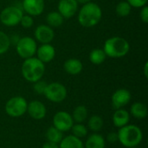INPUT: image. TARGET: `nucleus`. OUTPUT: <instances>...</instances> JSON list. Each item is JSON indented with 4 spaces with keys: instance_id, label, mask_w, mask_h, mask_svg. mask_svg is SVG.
Returning a JSON list of instances; mask_svg holds the SVG:
<instances>
[{
    "instance_id": "obj_1",
    "label": "nucleus",
    "mask_w": 148,
    "mask_h": 148,
    "mask_svg": "<svg viewBox=\"0 0 148 148\" xmlns=\"http://www.w3.org/2000/svg\"><path fill=\"white\" fill-rule=\"evenodd\" d=\"M102 11L101 7L92 2L85 3L79 11L78 21L85 28H91L98 24L101 19Z\"/></svg>"
},
{
    "instance_id": "obj_2",
    "label": "nucleus",
    "mask_w": 148,
    "mask_h": 148,
    "mask_svg": "<svg viewBox=\"0 0 148 148\" xmlns=\"http://www.w3.org/2000/svg\"><path fill=\"white\" fill-rule=\"evenodd\" d=\"M117 134L119 142L127 148L137 147L143 140V133L136 125L127 124L121 127Z\"/></svg>"
},
{
    "instance_id": "obj_3",
    "label": "nucleus",
    "mask_w": 148,
    "mask_h": 148,
    "mask_svg": "<svg viewBox=\"0 0 148 148\" xmlns=\"http://www.w3.org/2000/svg\"><path fill=\"white\" fill-rule=\"evenodd\" d=\"M45 72L44 63L37 57H30L25 59L22 65V75L29 82H36L41 80Z\"/></svg>"
},
{
    "instance_id": "obj_4",
    "label": "nucleus",
    "mask_w": 148,
    "mask_h": 148,
    "mask_svg": "<svg viewBox=\"0 0 148 148\" xmlns=\"http://www.w3.org/2000/svg\"><path fill=\"white\" fill-rule=\"evenodd\" d=\"M130 49L128 42L120 36H114L108 39L103 46L107 56L111 58H121L125 56Z\"/></svg>"
},
{
    "instance_id": "obj_5",
    "label": "nucleus",
    "mask_w": 148,
    "mask_h": 148,
    "mask_svg": "<svg viewBox=\"0 0 148 148\" xmlns=\"http://www.w3.org/2000/svg\"><path fill=\"white\" fill-rule=\"evenodd\" d=\"M28 102L22 96H15L10 98L5 104V113L12 118L23 116L27 112Z\"/></svg>"
},
{
    "instance_id": "obj_6",
    "label": "nucleus",
    "mask_w": 148,
    "mask_h": 148,
    "mask_svg": "<svg viewBox=\"0 0 148 148\" xmlns=\"http://www.w3.org/2000/svg\"><path fill=\"white\" fill-rule=\"evenodd\" d=\"M16 45V53L23 59L33 57L36 53V42L29 36H23L22 38H19Z\"/></svg>"
},
{
    "instance_id": "obj_7",
    "label": "nucleus",
    "mask_w": 148,
    "mask_h": 148,
    "mask_svg": "<svg viewBox=\"0 0 148 148\" xmlns=\"http://www.w3.org/2000/svg\"><path fill=\"white\" fill-rule=\"evenodd\" d=\"M67 94V88L64 85L59 82H52L47 85L43 95L51 102L60 103L66 99Z\"/></svg>"
},
{
    "instance_id": "obj_8",
    "label": "nucleus",
    "mask_w": 148,
    "mask_h": 148,
    "mask_svg": "<svg viewBox=\"0 0 148 148\" xmlns=\"http://www.w3.org/2000/svg\"><path fill=\"white\" fill-rule=\"evenodd\" d=\"M23 13V10L16 6H9L0 13V21L6 26H16L20 23Z\"/></svg>"
},
{
    "instance_id": "obj_9",
    "label": "nucleus",
    "mask_w": 148,
    "mask_h": 148,
    "mask_svg": "<svg viewBox=\"0 0 148 148\" xmlns=\"http://www.w3.org/2000/svg\"><path fill=\"white\" fill-rule=\"evenodd\" d=\"M74 124L72 115L68 112L59 111L53 117V127L62 133L71 130Z\"/></svg>"
},
{
    "instance_id": "obj_10",
    "label": "nucleus",
    "mask_w": 148,
    "mask_h": 148,
    "mask_svg": "<svg viewBox=\"0 0 148 148\" xmlns=\"http://www.w3.org/2000/svg\"><path fill=\"white\" fill-rule=\"evenodd\" d=\"M131 93L126 88L117 89L112 95V106L115 109L122 108L127 106L131 101Z\"/></svg>"
},
{
    "instance_id": "obj_11",
    "label": "nucleus",
    "mask_w": 148,
    "mask_h": 148,
    "mask_svg": "<svg viewBox=\"0 0 148 148\" xmlns=\"http://www.w3.org/2000/svg\"><path fill=\"white\" fill-rule=\"evenodd\" d=\"M27 112L32 119L38 121L43 119L46 116L47 109L42 102L35 100L28 103Z\"/></svg>"
},
{
    "instance_id": "obj_12",
    "label": "nucleus",
    "mask_w": 148,
    "mask_h": 148,
    "mask_svg": "<svg viewBox=\"0 0 148 148\" xmlns=\"http://www.w3.org/2000/svg\"><path fill=\"white\" fill-rule=\"evenodd\" d=\"M78 10V3L75 0H60L58 3V12L64 18L72 17Z\"/></svg>"
},
{
    "instance_id": "obj_13",
    "label": "nucleus",
    "mask_w": 148,
    "mask_h": 148,
    "mask_svg": "<svg viewBox=\"0 0 148 148\" xmlns=\"http://www.w3.org/2000/svg\"><path fill=\"white\" fill-rule=\"evenodd\" d=\"M54 36H55L54 30L49 25H44V24L39 25L35 30L36 39L42 44L49 43L54 39Z\"/></svg>"
},
{
    "instance_id": "obj_14",
    "label": "nucleus",
    "mask_w": 148,
    "mask_h": 148,
    "mask_svg": "<svg viewBox=\"0 0 148 148\" xmlns=\"http://www.w3.org/2000/svg\"><path fill=\"white\" fill-rule=\"evenodd\" d=\"M23 7L29 16H39L44 10V0H23Z\"/></svg>"
},
{
    "instance_id": "obj_15",
    "label": "nucleus",
    "mask_w": 148,
    "mask_h": 148,
    "mask_svg": "<svg viewBox=\"0 0 148 148\" xmlns=\"http://www.w3.org/2000/svg\"><path fill=\"white\" fill-rule=\"evenodd\" d=\"M36 53L37 58L43 63L51 62L56 56V49L49 43H45L40 46L36 49Z\"/></svg>"
},
{
    "instance_id": "obj_16",
    "label": "nucleus",
    "mask_w": 148,
    "mask_h": 148,
    "mask_svg": "<svg viewBox=\"0 0 148 148\" xmlns=\"http://www.w3.org/2000/svg\"><path fill=\"white\" fill-rule=\"evenodd\" d=\"M130 121V114L124 108H119L116 109L113 115V123L114 125L121 128L129 123Z\"/></svg>"
},
{
    "instance_id": "obj_17",
    "label": "nucleus",
    "mask_w": 148,
    "mask_h": 148,
    "mask_svg": "<svg viewBox=\"0 0 148 148\" xmlns=\"http://www.w3.org/2000/svg\"><path fill=\"white\" fill-rule=\"evenodd\" d=\"M63 68H64V70L68 74L72 75H76L82 72V70L83 69V65L80 60L71 58V59L67 60L64 62Z\"/></svg>"
},
{
    "instance_id": "obj_18",
    "label": "nucleus",
    "mask_w": 148,
    "mask_h": 148,
    "mask_svg": "<svg viewBox=\"0 0 148 148\" xmlns=\"http://www.w3.org/2000/svg\"><path fill=\"white\" fill-rule=\"evenodd\" d=\"M106 141L102 135L99 134H93L89 135L84 145L85 148H105Z\"/></svg>"
},
{
    "instance_id": "obj_19",
    "label": "nucleus",
    "mask_w": 148,
    "mask_h": 148,
    "mask_svg": "<svg viewBox=\"0 0 148 148\" xmlns=\"http://www.w3.org/2000/svg\"><path fill=\"white\" fill-rule=\"evenodd\" d=\"M60 148H85L84 144L81 139L74 136L68 135L62 138V141L59 143Z\"/></svg>"
},
{
    "instance_id": "obj_20",
    "label": "nucleus",
    "mask_w": 148,
    "mask_h": 148,
    "mask_svg": "<svg viewBox=\"0 0 148 148\" xmlns=\"http://www.w3.org/2000/svg\"><path fill=\"white\" fill-rule=\"evenodd\" d=\"M147 107L142 102H134L130 108V114L132 116L138 120L145 119L147 116Z\"/></svg>"
},
{
    "instance_id": "obj_21",
    "label": "nucleus",
    "mask_w": 148,
    "mask_h": 148,
    "mask_svg": "<svg viewBox=\"0 0 148 148\" xmlns=\"http://www.w3.org/2000/svg\"><path fill=\"white\" fill-rule=\"evenodd\" d=\"M88 115V112L87 108L83 105H79L74 109L72 114V118L74 122L75 123H83L87 120Z\"/></svg>"
},
{
    "instance_id": "obj_22",
    "label": "nucleus",
    "mask_w": 148,
    "mask_h": 148,
    "mask_svg": "<svg viewBox=\"0 0 148 148\" xmlns=\"http://www.w3.org/2000/svg\"><path fill=\"white\" fill-rule=\"evenodd\" d=\"M46 21L50 27L58 28L60 27L64 21V17L58 11H51L47 15Z\"/></svg>"
},
{
    "instance_id": "obj_23",
    "label": "nucleus",
    "mask_w": 148,
    "mask_h": 148,
    "mask_svg": "<svg viewBox=\"0 0 148 148\" xmlns=\"http://www.w3.org/2000/svg\"><path fill=\"white\" fill-rule=\"evenodd\" d=\"M45 136H46L47 141L56 143V144H59L62 141V138H63L62 132H61L60 130L56 129L55 127H49L47 129V131H46Z\"/></svg>"
},
{
    "instance_id": "obj_24",
    "label": "nucleus",
    "mask_w": 148,
    "mask_h": 148,
    "mask_svg": "<svg viewBox=\"0 0 148 148\" xmlns=\"http://www.w3.org/2000/svg\"><path fill=\"white\" fill-rule=\"evenodd\" d=\"M106 54L103 49H93L90 54H89V60L93 64L95 65H100L103 63L106 60Z\"/></svg>"
},
{
    "instance_id": "obj_25",
    "label": "nucleus",
    "mask_w": 148,
    "mask_h": 148,
    "mask_svg": "<svg viewBox=\"0 0 148 148\" xmlns=\"http://www.w3.org/2000/svg\"><path fill=\"white\" fill-rule=\"evenodd\" d=\"M103 119L99 115H92L88 121V128L91 131L97 133L101 131L103 127Z\"/></svg>"
},
{
    "instance_id": "obj_26",
    "label": "nucleus",
    "mask_w": 148,
    "mask_h": 148,
    "mask_svg": "<svg viewBox=\"0 0 148 148\" xmlns=\"http://www.w3.org/2000/svg\"><path fill=\"white\" fill-rule=\"evenodd\" d=\"M132 6L127 3V1H122L119 3L116 6V13L119 16H127L131 12Z\"/></svg>"
},
{
    "instance_id": "obj_27",
    "label": "nucleus",
    "mask_w": 148,
    "mask_h": 148,
    "mask_svg": "<svg viewBox=\"0 0 148 148\" xmlns=\"http://www.w3.org/2000/svg\"><path fill=\"white\" fill-rule=\"evenodd\" d=\"M71 130H72L73 135L79 138V139L86 137V135L88 134V129H87L86 126L83 125L82 123H75V124H74Z\"/></svg>"
},
{
    "instance_id": "obj_28",
    "label": "nucleus",
    "mask_w": 148,
    "mask_h": 148,
    "mask_svg": "<svg viewBox=\"0 0 148 148\" xmlns=\"http://www.w3.org/2000/svg\"><path fill=\"white\" fill-rule=\"evenodd\" d=\"M10 45V37L3 31H0V55L8 51Z\"/></svg>"
},
{
    "instance_id": "obj_29",
    "label": "nucleus",
    "mask_w": 148,
    "mask_h": 148,
    "mask_svg": "<svg viewBox=\"0 0 148 148\" xmlns=\"http://www.w3.org/2000/svg\"><path fill=\"white\" fill-rule=\"evenodd\" d=\"M47 82H43V81H37L36 82H34V86H33V89L35 91L36 94L37 95H43L47 87Z\"/></svg>"
},
{
    "instance_id": "obj_30",
    "label": "nucleus",
    "mask_w": 148,
    "mask_h": 148,
    "mask_svg": "<svg viewBox=\"0 0 148 148\" xmlns=\"http://www.w3.org/2000/svg\"><path fill=\"white\" fill-rule=\"evenodd\" d=\"M20 23L23 28L29 29L33 25L34 21H33V18H32L31 16H29V15H23V16L21 18V21H20Z\"/></svg>"
},
{
    "instance_id": "obj_31",
    "label": "nucleus",
    "mask_w": 148,
    "mask_h": 148,
    "mask_svg": "<svg viewBox=\"0 0 148 148\" xmlns=\"http://www.w3.org/2000/svg\"><path fill=\"white\" fill-rule=\"evenodd\" d=\"M148 0H127V3L132 6V7H135V8H140V7H144Z\"/></svg>"
},
{
    "instance_id": "obj_32",
    "label": "nucleus",
    "mask_w": 148,
    "mask_h": 148,
    "mask_svg": "<svg viewBox=\"0 0 148 148\" xmlns=\"http://www.w3.org/2000/svg\"><path fill=\"white\" fill-rule=\"evenodd\" d=\"M107 140L109 143H111V144H114V143L118 142L119 141V140H118V134L115 133V132L109 133L108 134V136H107Z\"/></svg>"
},
{
    "instance_id": "obj_33",
    "label": "nucleus",
    "mask_w": 148,
    "mask_h": 148,
    "mask_svg": "<svg viewBox=\"0 0 148 148\" xmlns=\"http://www.w3.org/2000/svg\"><path fill=\"white\" fill-rule=\"evenodd\" d=\"M140 18L141 20L145 23H148V7L147 5H145L143 7V9L141 10V12H140Z\"/></svg>"
},
{
    "instance_id": "obj_34",
    "label": "nucleus",
    "mask_w": 148,
    "mask_h": 148,
    "mask_svg": "<svg viewBox=\"0 0 148 148\" xmlns=\"http://www.w3.org/2000/svg\"><path fill=\"white\" fill-rule=\"evenodd\" d=\"M42 148H60V147H59V144H56V143H53V142L47 141L46 143H44V144L42 145Z\"/></svg>"
},
{
    "instance_id": "obj_35",
    "label": "nucleus",
    "mask_w": 148,
    "mask_h": 148,
    "mask_svg": "<svg viewBox=\"0 0 148 148\" xmlns=\"http://www.w3.org/2000/svg\"><path fill=\"white\" fill-rule=\"evenodd\" d=\"M144 75H145V77L147 78L148 77V63L146 62L145 64V67H144Z\"/></svg>"
},
{
    "instance_id": "obj_36",
    "label": "nucleus",
    "mask_w": 148,
    "mask_h": 148,
    "mask_svg": "<svg viewBox=\"0 0 148 148\" xmlns=\"http://www.w3.org/2000/svg\"><path fill=\"white\" fill-rule=\"evenodd\" d=\"M77 2V3H82V4H85L88 2H90V0H75Z\"/></svg>"
},
{
    "instance_id": "obj_37",
    "label": "nucleus",
    "mask_w": 148,
    "mask_h": 148,
    "mask_svg": "<svg viewBox=\"0 0 148 148\" xmlns=\"http://www.w3.org/2000/svg\"><path fill=\"white\" fill-rule=\"evenodd\" d=\"M129 148H137V147H129Z\"/></svg>"
}]
</instances>
